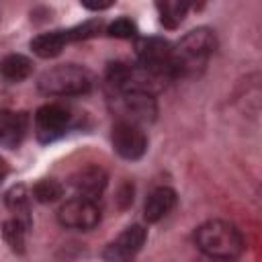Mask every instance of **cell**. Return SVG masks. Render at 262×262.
Returning <instances> with one entry per match:
<instances>
[{
    "instance_id": "obj_9",
    "label": "cell",
    "mask_w": 262,
    "mask_h": 262,
    "mask_svg": "<svg viewBox=\"0 0 262 262\" xmlns=\"http://www.w3.org/2000/svg\"><path fill=\"white\" fill-rule=\"evenodd\" d=\"M106 180H108V176L100 166H84L72 174L70 184L78 192V196H86V199L94 201L106 188Z\"/></svg>"
},
{
    "instance_id": "obj_14",
    "label": "cell",
    "mask_w": 262,
    "mask_h": 262,
    "mask_svg": "<svg viewBox=\"0 0 262 262\" xmlns=\"http://www.w3.org/2000/svg\"><path fill=\"white\" fill-rule=\"evenodd\" d=\"M33 70V63L29 57L20 55V53H12V55H6L2 61H0V76L10 80V82H20L25 80Z\"/></svg>"
},
{
    "instance_id": "obj_22",
    "label": "cell",
    "mask_w": 262,
    "mask_h": 262,
    "mask_svg": "<svg viewBox=\"0 0 262 262\" xmlns=\"http://www.w3.org/2000/svg\"><path fill=\"white\" fill-rule=\"evenodd\" d=\"M205 0H190V6H196V8H201V4H203Z\"/></svg>"
},
{
    "instance_id": "obj_1",
    "label": "cell",
    "mask_w": 262,
    "mask_h": 262,
    "mask_svg": "<svg viewBox=\"0 0 262 262\" xmlns=\"http://www.w3.org/2000/svg\"><path fill=\"white\" fill-rule=\"evenodd\" d=\"M194 242L201 252L211 258L235 260L244 252V237L233 223L211 219L194 231Z\"/></svg>"
},
{
    "instance_id": "obj_16",
    "label": "cell",
    "mask_w": 262,
    "mask_h": 262,
    "mask_svg": "<svg viewBox=\"0 0 262 262\" xmlns=\"http://www.w3.org/2000/svg\"><path fill=\"white\" fill-rule=\"evenodd\" d=\"M31 194H33L35 201H39V203H55V201L63 194V186H61L57 180H53V178H43V180H39V182L33 186Z\"/></svg>"
},
{
    "instance_id": "obj_7",
    "label": "cell",
    "mask_w": 262,
    "mask_h": 262,
    "mask_svg": "<svg viewBox=\"0 0 262 262\" xmlns=\"http://www.w3.org/2000/svg\"><path fill=\"white\" fill-rule=\"evenodd\" d=\"M70 113L61 104H43L35 113V135L41 143H51L68 131Z\"/></svg>"
},
{
    "instance_id": "obj_13",
    "label": "cell",
    "mask_w": 262,
    "mask_h": 262,
    "mask_svg": "<svg viewBox=\"0 0 262 262\" xmlns=\"http://www.w3.org/2000/svg\"><path fill=\"white\" fill-rule=\"evenodd\" d=\"M66 43H72L70 39V31H51V33H43L37 35L31 41V49L33 53H37L39 57H55L61 53V49L66 47Z\"/></svg>"
},
{
    "instance_id": "obj_5",
    "label": "cell",
    "mask_w": 262,
    "mask_h": 262,
    "mask_svg": "<svg viewBox=\"0 0 262 262\" xmlns=\"http://www.w3.org/2000/svg\"><path fill=\"white\" fill-rule=\"evenodd\" d=\"M57 219L63 227L88 231V229H94L98 225L100 209L92 199L76 196V199H70L61 205V209L57 211Z\"/></svg>"
},
{
    "instance_id": "obj_21",
    "label": "cell",
    "mask_w": 262,
    "mask_h": 262,
    "mask_svg": "<svg viewBox=\"0 0 262 262\" xmlns=\"http://www.w3.org/2000/svg\"><path fill=\"white\" fill-rule=\"evenodd\" d=\"M6 174H8V166H6V162L0 158V182L4 180V176H6Z\"/></svg>"
},
{
    "instance_id": "obj_10",
    "label": "cell",
    "mask_w": 262,
    "mask_h": 262,
    "mask_svg": "<svg viewBox=\"0 0 262 262\" xmlns=\"http://www.w3.org/2000/svg\"><path fill=\"white\" fill-rule=\"evenodd\" d=\"M145 237H147V233L141 225H131L113 244H108V248L104 250L102 256L106 260H127L141 250V246L145 244Z\"/></svg>"
},
{
    "instance_id": "obj_18",
    "label": "cell",
    "mask_w": 262,
    "mask_h": 262,
    "mask_svg": "<svg viewBox=\"0 0 262 262\" xmlns=\"http://www.w3.org/2000/svg\"><path fill=\"white\" fill-rule=\"evenodd\" d=\"M29 199H31V194H29V190H27L23 184L12 186V188L6 192V205H8L14 213L27 215V213H29Z\"/></svg>"
},
{
    "instance_id": "obj_11",
    "label": "cell",
    "mask_w": 262,
    "mask_h": 262,
    "mask_svg": "<svg viewBox=\"0 0 262 262\" xmlns=\"http://www.w3.org/2000/svg\"><path fill=\"white\" fill-rule=\"evenodd\" d=\"M29 129L27 113L16 111H0V145L8 149H16Z\"/></svg>"
},
{
    "instance_id": "obj_12",
    "label": "cell",
    "mask_w": 262,
    "mask_h": 262,
    "mask_svg": "<svg viewBox=\"0 0 262 262\" xmlns=\"http://www.w3.org/2000/svg\"><path fill=\"white\" fill-rule=\"evenodd\" d=\"M174 205H176V192L168 186H160L149 192V196L143 205V217L147 223H156L162 217H166Z\"/></svg>"
},
{
    "instance_id": "obj_6",
    "label": "cell",
    "mask_w": 262,
    "mask_h": 262,
    "mask_svg": "<svg viewBox=\"0 0 262 262\" xmlns=\"http://www.w3.org/2000/svg\"><path fill=\"white\" fill-rule=\"evenodd\" d=\"M113 147L125 160H139L147 149V137L137 123L119 119L113 125Z\"/></svg>"
},
{
    "instance_id": "obj_19",
    "label": "cell",
    "mask_w": 262,
    "mask_h": 262,
    "mask_svg": "<svg viewBox=\"0 0 262 262\" xmlns=\"http://www.w3.org/2000/svg\"><path fill=\"white\" fill-rule=\"evenodd\" d=\"M106 33H108L111 37H117V39H131V37H135L137 27H135V23L129 20V18H117L115 23L108 25Z\"/></svg>"
},
{
    "instance_id": "obj_20",
    "label": "cell",
    "mask_w": 262,
    "mask_h": 262,
    "mask_svg": "<svg viewBox=\"0 0 262 262\" xmlns=\"http://www.w3.org/2000/svg\"><path fill=\"white\" fill-rule=\"evenodd\" d=\"M113 2H115V0H80V4H82L84 8H88V10H104V8H108Z\"/></svg>"
},
{
    "instance_id": "obj_2",
    "label": "cell",
    "mask_w": 262,
    "mask_h": 262,
    "mask_svg": "<svg viewBox=\"0 0 262 262\" xmlns=\"http://www.w3.org/2000/svg\"><path fill=\"white\" fill-rule=\"evenodd\" d=\"M37 88L47 96H76L92 88V76L82 66L63 63L45 70L39 76Z\"/></svg>"
},
{
    "instance_id": "obj_15",
    "label": "cell",
    "mask_w": 262,
    "mask_h": 262,
    "mask_svg": "<svg viewBox=\"0 0 262 262\" xmlns=\"http://www.w3.org/2000/svg\"><path fill=\"white\" fill-rule=\"evenodd\" d=\"M160 10V20L168 29H174L190 8V0H156Z\"/></svg>"
},
{
    "instance_id": "obj_8",
    "label": "cell",
    "mask_w": 262,
    "mask_h": 262,
    "mask_svg": "<svg viewBox=\"0 0 262 262\" xmlns=\"http://www.w3.org/2000/svg\"><path fill=\"white\" fill-rule=\"evenodd\" d=\"M121 106H123V119L131 121V123H149L156 119V100L151 98L149 92H139V90H131V92H123L121 98Z\"/></svg>"
},
{
    "instance_id": "obj_3",
    "label": "cell",
    "mask_w": 262,
    "mask_h": 262,
    "mask_svg": "<svg viewBox=\"0 0 262 262\" xmlns=\"http://www.w3.org/2000/svg\"><path fill=\"white\" fill-rule=\"evenodd\" d=\"M217 39L211 29H194L188 35L180 39V43L174 49V63H176V74L192 72L196 66L205 63L207 57L215 51Z\"/></svg>"
},
{
    "instance_id": "obj_17",
    "label": "cell",
    "mask_w": 262,
    "mask_h": 262,
    "mask_svg": "<svg viewBox=\"0 0 262 262\" xmlns=\"http://www.w3.org/2000/svg\"><path fill=\"white\" fill-rule=\"evenodd\" d=\"M25 227H27V223H23L20 219H10L2 225V235L14 252L25 250Z\"/></svg>"
},
{
    "instance_id": "obj_4",
    "label": "cell",
    "mask_w": 262,
    "mask_h": 262,
    "mask_svg": "<svg viewBox=\"0 0 262 262\" xmlns=\"http://www.w3.org/2000/svg\"><path fill=\"white\" fill-rule=\"evenodd\" d=\"M135 53L139 57V63L158 78L178 76L174 63V47L168 41L160 37H143L135 43Z\"/></svg>"
}]
</instances>
